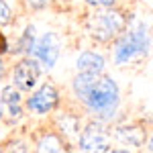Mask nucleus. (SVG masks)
Returning a JSON list of instances; mask_svg holds the SVG:
<instances>
[{"instance_id":"obj_4","label":"nucleus","mask_w":153,"mask_h":153,"mask_svg":"<svg viewBox=\"0 0 153 153\" xmlns=\"http://www.w3.org/2000/svg\"><path fill=\"white\" fill-rule=\"evenodd\" d=\"M80 149L84 153H108L110 137L100 123H90L80 135Z\"/></svg>"},{"instance_id":"obj_9","label":"nucleus","mask_w":153,"mask_h":153,"mask_svg":"<svg viewBox=\"0 0 153 153\" xmlns=\"http://www.w3.org/2000/svg\"><path fill=\"white\" fill-rule=\"evenodd\" d=\"M117 139L125 145H133V147H141L145 143V133L141 127L131 125V127H118L117 129Z\"/></svg>"},{"instance_id":"obj_3","label":"nucleus","mask_w":153,"mask_h":153,"mask_svg":"<svg viewBox=\"0 0 153 153\" xmlns=\"http://www.w3.org/2000/svg\"><path fill=\"white\" fill-rule=\"evenodd\" d=\"M123 29H125V16L114 10H102L98 14H94L92 21H90L92 35L96 39H100V41H106V39L114 37Z\"/></svg>"},{"instance_id":"obj_18","label":"nucleus","mask_w":153,"mask_h":153,"mask_svg":"<svg viewBox=\"0 0 153 153\" xmlns=\"http://www.w3.org/2000/svg\"><path fill=\"white\" fill-rule=\"evenodd\" d=\"M2 74H4V68H2V61H0V78H2Z\"/></svg>"},{"instance_id":"obj_6","label":"nucleus","mask_w":153,"mask_h":153,"mask_svg":"<svg viewBox=\"0 0 153 153\" xmlns=\"http://www.w3.org/2000/svg\"><path fill=\"white\" fill-rule=\"evenodd\" d=\"M57 100H59L57 90L51 84H45V86H41L35 94L27 100V106L33 112H37V114H47L49 110H53L57 106Z\"/></svg>"},{"instance_id":"obj_15","label":"nucleus","mask_w":153,"mask_h":153,"mask_svg":"<svg viewBox=\"0 0 153 153\" xmlns=\"http://www.w3.org/2000/svg\"><path fill=\"white\" fill-rule=\"evenodd\" d=\"M88 4H94V6H112L114 0H86Z\"/></svg>"},{"instance_id":"obj_13","label":"nucleus","mask_w":153,"mask_h":153,"mask_svg":"<svg viewBox=\"0 0 153 153\" xmlns=\"http://www.w3.org/2000/svg\"><path fill=\"white\" fill-rule=\"evenodd\" d=\"M10 8H8V4L4 2V0H0V25H8L10 23Z\"/></svg>"},{"instance_id":"obj_1","label":"nucleus","mask_w":153,"mask_h":153,"mask_svg":"<svg viewBox=\"0 0 153 153\" xmlns=\"http://www.w3.org/2000/svg\"><path fill=\"white\" fill-rule=\"evenodd\" d=\"M82 100L88 104L90 110H94L98 117L110 118L118 104V88L112 78L96 76V80L88 88V92H86V96Z\"/></svg>"},{"instance_id":"obj_14","label":"nucleus","mask_w":153,"mask_h":153,"mask_svg":"<svg viewBox=\"0 0 153 153\" xmlns=\"http://www.w3.org/2000/svg\"><path fill=\"white\" fill-rule=\"evenodd\" d=\"M8 153H29V149H27V145H25V143H14Z\"/></svg>"},{"instance_id":"obj_2","label":"nucleus","mask_w":153,"mask_h":153,"mask_svg":"<svg viewBox=\"0 0 153 153\" xmlns=\"http://www.w3.org/2000/svg\"><path fill=\"white\" fill-rule=\"evenodd\" d=\"M149 47V37H147V29L145 25H139L135 31H131L117 43L114 49V59L117 63H127L133 59L137 53H145Z\"/></svg>"},{"instance_id":"obj_16","label":"nucleus","mask_w":153,"mask_h":153,"mask_svg":"<svg viewBox=\"0 0 153 153\" xmlns=\"http://www.w3.org/2000/svg\"><path fill=\"white\" fill-rule=\"evenodd\" d=\"M29 4L35 6V8H43V6L47 4V0H29Z\"/></svg>"},{"instance_id":"obj_17","label":"nucleus","mask_w":153,"mask_h":153,"mask_svg":"<svg viewBox=\"0 0 153 153\" xmlns=\"http://www.w3.org/2000/svg\"><path fill=\"white\" fill-rule=\"evenodd\" d=\"M108 153H129V151H125V149H114V151H108Z\"/></svg>"},{"instance_id":"obj_11","label":"nucleus","mask_w":153,"mask_h":153,"mask_svg":"<svg viewBox=\"0 0 153 153\" xmlns=\"http://www.w3.org/2000/svg\"><path fill=\"white\" fill-rule=\"evenodd\" d=\"M61 151H63V147H61V139L57 135H45L37 147V153H61Z\"/></svg>"},{"instance_id":"obj_20","label":"nucleus","mask_w":153,"mask_h":153,"mask_svg":"<svg viewBox=\"0 0 153 153\" xmlns=\"http://www.w3.org/2000/svg\"><path fill=\"white\" fill-rule=\"evenodd\" d=\"M0 153H2V151H0Z\"/></svg>"},{"instance_id":"obj_7","label":"nucleus","mask_w":153,"mask_h":153,"mask_svg":"<svg viewBox=\"0 0 153 153\" xmlns=\"http://www.w3.org/2000/svg\"><path fill=\"white\" fill-rule=\"evenodd\" d=\"M39 76H41V70H39L35 59H23V61L14 68L12 82H14V86H16L19 90H31V88L37 86Z\"/></svg>"},{"instance_id":"obj_5","label":"nucleus","mask_w":153,"mask_h":153,"mask_svg":"<svg viewBox=\"0 0 153 153\" xmlns=\"http://www.w3.org/2000/svg\"><path fill=\"white\" fill-rule=\"evenodd\" d=\"M33 53L35 57L47 68L51 70L55 65V61L59 57V39L53 33H45L41 39H37L35 45H33Z\"/></svg>"},{"instance_id":"obj_19","label":"nucleus","mask_w":153,"mask_h":153,"mask_svg":"<svg viewBox=\"0 0 153 153\" xmlns=\"http://www.w3.org/2000/svg\"><path fill=\"white\" fill-rule=\"evenodd\" d=\"M2 108H4V106H2V100H0V118H2Z\"/></svg>"},{"instance_id":"obj_10","label":"nucleus","mask_w":153,"mask_h":153,"mask_svg":"<svg viewBox=\"0 0 153 153\" xmlns=\"http://www.w3.org/2000/svg\"><path fill=\"white\" fill-rule=\"evenodd\" d=\"M0 100H2V106L8 108L12 118L21 117V92L14 88V86H6L0 94Z\"/></svg>"},{"instance_id":"obj_12","label":"nucleus","mask_w":153,"mask_h":153,"mask_svg":"<svg viewBox=\"0 0 153 153\" xmlns=\"http://www.w3.org/2000/svg\"><path fill=\"white\" fill-rule=\"evenodd\" d=\"M33 33H35L33 27H29V29L25 31L23 39H21V45H19V51H27V53L33 51V45H35V35H33Z\"/></svg>"},{"instance_id":"obj_8","label":"nucleus","mask_w":153,"mask_h":153,"mask_svg":"<svg viewBox=\"0 0 153 153\" xmlns=\"http://www.w3.org/2000/svg\"><path fill=\"white\" fill-rule=\"evenodd\" d=\"M104 57L96 51H84L78 57V71L80 74H102Z\"/></svg>"}]
</instances>
